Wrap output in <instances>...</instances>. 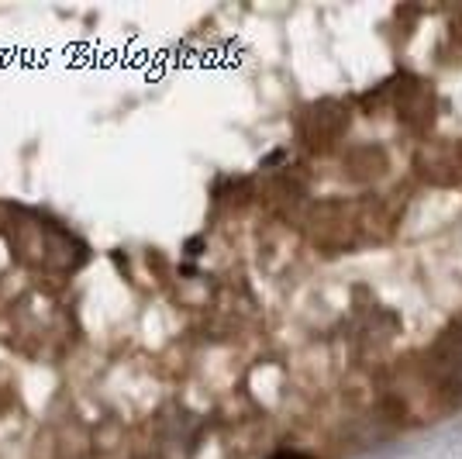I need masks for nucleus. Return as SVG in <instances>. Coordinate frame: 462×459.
<instances>
[{"mask_svg":"<svg viewBox=\"0 0 462 459\" xmlns=\"http://www.w3.org/2000/svg\"><path fill=\"white\" fill-rule=\"evenodd\" d=\"M273 459H310V456H304V453H276Z\"/></svg>","mask_w":462,"mask_h":459,"instance_id":"f257e3e1","label":"nucleus"}]
</instances>
